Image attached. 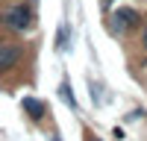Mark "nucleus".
Listing matches in <instances>:
<instances>
[{"label": "nucleus", "mask_w": 147, "mask_h": 141, "mask_svg": "<svg viewBox=\"0 0 147 141\" xmlns=\"http://www.w3.org/2000/svg\"><path fill=\"white\" fill-rule=\"evenodd\" d=\"M141 12L138 9H132V6H121L115 12H109V18H106V32L109 35H115V38H124V35H129L136 27H141Z\"/></svg>", "instance_id": "1"}, {"label": "nucleus", "mask_w": 147, "mask_h": 141, "mask_svg": "<svg viewBox=\"0 0 147 141\" xmlns=\"http://www.w3.org/2000/svg\"><path fill=\"white\" fill-rule=\"evenodd\" d=\"M3 27H9L12 32H30L32 30V9L27 3H12L3 12Z\"/></svg>", "instance_id": "2"}, {"label": "nucleus", "mask_w": 147, "mask_h": 141, "mask_svg": "<svg viewBox=\"0 0 147 141\" xmlns=\"http://www.w3.org/2000/svg\"><path fill=\"white\" fill-rule=\"evenodd\" d=\"M21 59H24V44L21 41H0V74L18 68Z\"/></svg>", "instance_id": "3"}, {"label": "nucleus", "mask_w": 147, "mask_h": 141, "mask_svg": "<svg viewBox=\"0 0 147 141\" xmlns=\"http://www.w3.org/2000/svg\"><path fill=\"white\" fill-rule=\"evenodd\" d=\"M21 106H24V112H27L32 121H41V117H44V103H41V100H35V97H24Z\"/></svg>", "instance_id": "4"}, {"label": "nucleus", "mask_w": 147, "mask_h": 141, "mask_svg": "<svg viewBox=\"0 0 147 141\" xmlns=\"http://www.w3.org/2000/svg\"><path fill=\"white\" fill-rule=\"evenodd\" d=\"M59 94H62V100L71 106V109H77V100H74V94H71V82L62 79V85H59Z\"/></svg>", "instance_id": "5"}, {"label": "nucleus", "mask_w": 147, "mask_h": 141, "mask_svg": "<svg viewBox=\"0 0 147 141\" xmlns=\"http://www.w3.org/2000/svg\"><path fill=\"white\" fill-rule=\"evenodd\" d=\"M68 41H71V30H68V27H59V32H56V44H59V50H68Z\"/></svg>", "instance_id": "6"}, {"label": "nucleus", "mask_w": 147, "mask_h": 141, "mask_svg": "<svg viewBox=\"0 0 147 141\" xmlns=\"http://www.w3.org/2000/svg\"><path fill=\"white\" fill-rule=\"evenodd\" d=\"M138 47H141V53L147 56V21L141 23V35H138Z\"/></svg>", "instance_id": "7"}, {"label": "nucleus", "mask_w": 147, "mask_h": 141, "mask_svg": "<svg viewBox=\"0 0 147 141\" xmlns=\"http://www.w3.org/2000/svg\"><path fill=\"white\" fill-rule=\"evenodd\" d=\"M82 138H85V141H100V138L91 132V129H82Z\"/></svg>", "instance_id": "8"}, {"label": "nucleus", "mask_w": 147, "mask_h": 141, "mask_svg": "<svg viewBox=\"0 0 147 141\" xmlns=\"http://www.w3.org/2000/svg\"><path fill=\"white\" fill-rule=\"evenodd\" d=\"M138 70H141V74H147V56L141 59V65H138Z\"/></svg>", "instance_id": "9"}, {"label": "nucleus", "mask_w": 147, "mask_h": 141, "mask_svg": "<svg viewBox=\"0 0 147 141\" xmlns=\"http://www.w3.org/2000/svg\"><path fill=\"white\" fill-rule=\"evenodd\" d=\"M0 27H3V12H0Z\"/></svg>", "instance_id": "10"}, {"label": "nucleus", "mask_w": 147, "mask_h": 141, "mask_svg": "<svg viewBox=\"0 0 147 141\" xmlns=\"http://www.w3.org/2000/svg\"><path fill=\"white\" fill-rule=\"evenodd\" d=\"M50 141H59V138H50Z\"/></svg>", "instance_id": "11"}]
</instances>
